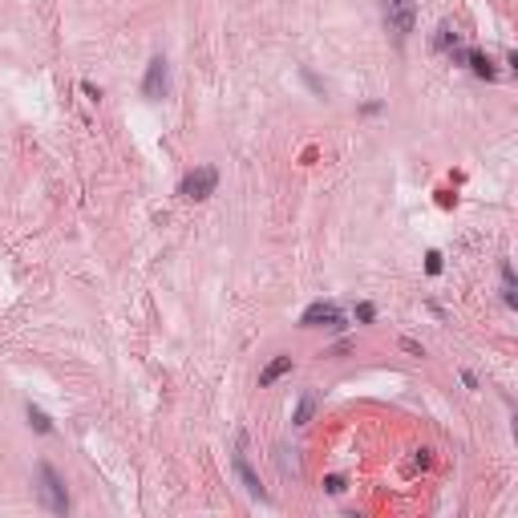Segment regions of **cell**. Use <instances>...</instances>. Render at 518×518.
Masks as SVG:
<instances>
[{
	"instance_id": "cell-1",
	"label": "cell",
	"mask_w": 518,
	"mask_h": 518,
	"mask_svg": "<svg viewBox=\"0 0 518 518\" xmlns=\"http://www.w3.org/2000/svg\"><path fill=\"white\" fill-rule=\"evenodd\" d=\"M37 494H41V502H45L49 514H69V494H65V482L57 478V469L49 466V462H41V466H37Z\"/></svg>"
},
{
	"instance_id": "cell-2",
	"label": "cell",
	"mask_w": 518,
	"mask_h": 518,
	"mask_svg": "<svg viewBox=\"0 0 518 518\" xmlns=\"http://www.w3.org/2000/svg\"><path fill=\"white\" fill-rule=\"evenodd\" d=\"M215 187H219V170H215V166H194V170L182 175L178 194H182V198H191V203H203V198L215 194Z\"/></svg>"
},
{
	"instance_id": "cell-3",
	"label": "cell",
	"mask_w": 518,
	"mask_h": 518,
	"mask_svg": "<svg viewBox=\"0 0 518 518\" xmlns=\"http://www.w3.org/2000/svg\"><path fill=\"white\" fill-rule=\"evenodd\" d=\"M381 13H385V25L393 37H409L413 25H417V4L413 0H381Z\"/></svg>"
},
{
	"instance_id": "cell-4",
	"label": "cell",
	"mask_w": 518,
	"mask_h": 518,
	"mask_svg": "<svg viewBox=\"0 0 518 518\" xmlns=\"http://www.w3.org/2000/svg\"><path fill=\"white\" fill-rule=\"evenodd\" d=\"M300 328H344V316H340V308L332 300H316V304L304 308Z\"/></svg>"
},
{
	"instance_id": "cell-5",
	"label": "cell",
	"mask_w": 518,
	"mask_h": 518,
	"mask_svg": "<svg viewBox=\"0 0 518 518\" xmlns=\"http://www.w3.org/2000/svg\"><path fill=\"white\" fill-rule=\"evenodd\" d=\"M142 94L150 97V101H162V97L170 94V65H166V57H154V61L146 65Z\"/></svg>"
},
{
	"instance_id": "cell-6",
	"label": "cell",
	"mask_w": 518,
	"mask_h": 518,
	"mask_svg": "<svg viewBox=\"0 0 518 518\" xmlns=\"http://www.w3.org/2000/svg\"><path fill=\"white\" fill-rule=\"evenodd\" d=\"M231 462H235V474H239L243 490H247L251 498H267V494H263V486H259V478L251 474V466H247V441H243V434L235 437V453H231Z\"/></svg>"
},
{
	"instance_id": "cell-7",
	"label": "cell",
	"mask_w": 518,
	"mask_h": 518,
	"mask_svg": "<svg viewBox=\"0 0 518 518\" xmlns=\"http://www.w3.org/2000/svg\"><path fill=\"white\" fill-rule=\"evenodd\" d=\"M453 57H457V61H466L469 69H474V73H478V77H498V69H494V61H490V57H486L482 49H457V53H453Z\"/></svg>"
},
{
	"instance_id": "cell-8",
	"label": "cell",
	"mask_w": 518,
	"mask_h": 518,
	"mask_svg": "<svg viewBox=\"0 0 518 518\" xmlns=\"http://www.w3.org/2000/svg\"><path fill=\"white\" fill-rule=\"evenodd\" d=\"M291 369V356H275L272 365H267V369L259 372V385L267 388V385H275V381H279V377H284V372Z\"/></svg>"
},
{
	"instance_id": "cell-9",
	"label": "cell",
	"mask_w": 518,
	"mask_h": 518,
	"mask_svg": "<svg viewBox=\"0 0 518 518\" xmlns=\"http://www.w3.org/2000/svg\"><path fill=\"white\" fill-rule=\"evenodd\" d=\"M316 405H320V397H316V393H304L300 405H296V413H291V425H308L312 413H316Z\"/></svg>"
},
{
	"instance_id": "cell-10",
	"label": "cell",
	"mask_w": 518,
	"mask_h": 518,
	"mask_svg": "<svg viewBox=\"0 0 518 518\" xmlns=\"http://www.w3.org/2000/svg\"><path fill=\"white\" fill-rule=\"evenodd\" d=\"M437 49H441V53H450V57L462 49V45H457V29H453V25H441V29H437Z\"/></svg>"
},
{
	"instance_id": "cell-11",
	"label": "cell",
	"mask_w": 518,
	"mask_h": 518,
	"mask_svg": "<svg viewBox=\"0 0 518 518\" xmlns=\"http://www.w3.org/2000/svg\"><path fill=\"white\" fill-rule=\"evenodd\" d=\"M25 413H29V425L37 429V434H53V421H49V413H45V409H37V405H29Z\"/></svg>"
},
{
	"instance_id": "cell-12",
	"label": "cell",
	"mask_w": 518,
	"mask_h": 518,
	"mask_svg": "<svg viewBox=\"0 0 518 518\" xmlns=\"http://www.w3.org/2000/svg\"><path fill=\"white\" fill-rule=\"evenodd\" d=\"M502 300L514 308L518 304V296H514V267L510 263H502Z\"/></svg>"
},
{
	"instance_id": "cell-13",
	"label": "cell",
	"mask_w": 518,
	"mask_h": 518,
	"mask_svg": "<svg viewBox=\"0 0 518 518\" xmlns=\"http://www.w3.org/2000/svg\"><path fill=\"white\" fill-rule=\"evenodd\" d=\"M324 490H328V494H344V478H340V474H328V478H324Z\"/></svg>"
},
{
	"instance_id": "cell-14",
	"label": "cell",
	"mask_w": 518,
	"mask_h": 518,
	"mask_svg": "<svg viewBox=\"0 0 518 518\" xmlns=\"http://www.w3.org/2000/svg\"><path fill=\"white\" fill-rule=\"evenodd\" d=\"M356 320L372 324V320H377V308H372V304H356Z\"/></svg>"
},
{
	"instance_id": "cell-15",
	"label": "cell",
	"mask_w": 518,
	"mask_h": 518,
	"mask_svg": "<svg viewBox=\"0 0 518 518\" xmlns=\"http://www.w3.org/2000/svg\"><path fill=\"white\" fill-rule=\"evenodd\" d=\"M425 272L441 275V251H429V255H425Z\"/></svg>"
}]
</instances>
